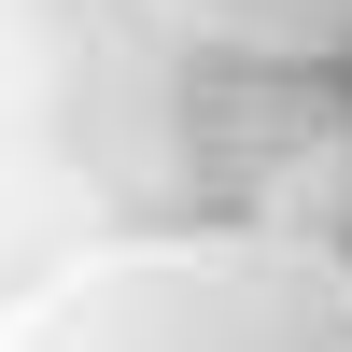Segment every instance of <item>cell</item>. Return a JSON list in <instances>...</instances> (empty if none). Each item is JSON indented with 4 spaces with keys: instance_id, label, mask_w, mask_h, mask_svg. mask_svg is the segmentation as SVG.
<instances>
[{
    "instance_id": "1",
    "label": "cell",
    "mask_w": 352,
    "mask_h": 352,
    "mask_svg": "<svg viewBox=\"0 0 352 352\" xmlns=\"http://www.w3.org/2000/svg\"><path fill=\"white\" fill-rule=\"evenodd\" d=\"M0 352H352V268L296 226H141L43 268Z\"/></svg>"
},
{
    "instance_id": "2",
    "label": "cell",
    "mask_w": 352,
    "mask_h": 352,
    "mask_svg": "<svg viewBox=\"0 0 352 352\" xmlns=\"http://www.w3.org/2000/svg\"><path fill=\"white\" fill-rule=\"evenodd\" d=\"M141 14L240 71H338L352 56V0H141Z\"/></svg>"
},
{
    "instance_id": "3",
    "label": "cell",
    "mask_w": 352,
    "mask_h": 352,
    "mask_svg": "<svg viewBox=\"0 0 352 352\" xmlns=\"http://www.w3.org/2000/svg\"><path fill=\"white\" fill-rule=\"evenodd\" d=\"M282 226H296V240H324L338 268H352V155L324 169V197H282Z\"/></svg>"
}]
</instances>
